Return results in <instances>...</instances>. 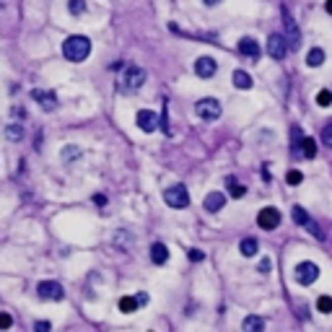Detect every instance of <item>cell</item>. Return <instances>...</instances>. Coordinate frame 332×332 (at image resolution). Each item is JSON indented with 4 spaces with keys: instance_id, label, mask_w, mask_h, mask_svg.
Returning <instances> with one entry per match:
<instances>
[{
    "instance_id": "cell-21",
    "label": "cell",
    "mask_w": 332,
    "mask_h": 332,
    "mask_svg": "<svg viewBox=\"0 0 332 332\" xmlns=\"http://www.w3.org/2000/svg\"><path fill=\"white\" fill-rule=\"evenodd\" d=\"M301 153H304V159H314V156H317V143H314V138H304Z\"/></svg>"
},
{
    "instance_id": "cell-19",
    "label": "cell",
    "mask_w": 332,
    "mask_h": 332,
    "mask_svg": "<svg viewBox=\"0 0 332 332\" xmlns=\"http://www.w3.org/2000/svg\"><path fill=\"white\" fill-rule=\"evenodd\" d=\"M257 249H260V247H257V241H254V239H244V241L239 244V252L244 254V257H254Z\"/></svg>"
},
{
    "instance_id": "cell-29",
    "label": "cell",
    "mask_w": 332,
    "mask_h": 332,
    "mask_svg": "<svg viewBox=\"0 0 332 332\" xmlns=\"http://www.w3.org/2000/svg\"><path fill=\"white\" fill-rule=\"evenodd\" d=\"M322 143L332 148V120H329V122L324 125V130H322Z\"/></svg>"
},
{
    "instance_id": "cell-13",
    "label": "cell",
    "mask_w": 332,
    "mask_h": 332,
    "mask_svg": "<svg viewBox=\"0 0 332 332\" xmlns=\"http://www.w3.org/2000/svg\"><path fill=\"white\" fill-rule=\"evenodd\" d=\"M224 205H226V195H224V192H208V195H205V210H208V213L224 210Z\"/></svg>"
},
{
    "instance_id": "cell-27",
    "label": "cell",
    "mask_w": 332,
    "mask_h": 332,
    "mask_svg": "<svg viewBox=\"0 0 332 332\" xmlns=\"http://www.w3.org/2000/svg\"><path fill=\"white\" fill-rule=\"evenodd\" d=\"M317 104L319 106H329L332 104V91H327V88H324V91H319L317 94Z\"/></svg>"
},
{
    "instance_id": "cell-35",
    "label": "cell",
    "mask_w": 332,
    "mask_h": 332,
    "mask_svg": "<svg viewBox=\"0 0 332 332\" xmlns=\"http://www.w3.org/2000/svg\"><path fill=\"white\" fill-rule=\"evenodd\" d=\"M324 11H327V13L332 16V0H327V3H324Z\"/></svg>"
},
{
    "instance_id": "cell-8",
    "label": "cell",
    "mask_w": 332,
    "mask_h": 332,
    "mask_svg": "<svg viewBox=\"0 0 332 332\" xmlns=\"http://www.w3.org/2000/svg\"><path fill=\"white\" fill-rule=\"evenodd\" d=\"M257 226L265 229V231H273L280 226V213L275 208H262L260 215H257Z\"/></svg>"
},
{
    "instance_id": "cell-36",
    "label": "cell",
    "mask_w": 332,
    "mask_h": 332,
    "mask_svg": "<svg viewBox=\"0 0 332 332\" xmlns=\"http://www.w3.org/2000/svg\"><path fill=\"white\" fill-rule=\"evenodd\" d=\"M215 3H220V0H205V6H215Z\"/></svg>"
},
{
    "instance_id": "cell-34",
    "label": "cell",
    "mask_w": 332,
    "mask_h": 332,
    "mask_svg": "<svg viewBox=\"0 0 332 332\" xmlns=\"http://www.w3.org/2000/svg\"><path fill=\"white\" fill-rule=\"evenodd\" d=\"M36 329H39V332H47V329H50V322H39Z\"/></svg>"
},
{
    "instance_id": "cell-23",
    "label": "cell",
    "mask_w": 332,
    "mask_h": 332,
    "mask_svg": "<svg viewBox=\"0 0 332 332\" xmlns=\"http://www.w3.org/2000/svg\"><path fill=\"white\" fill-rule=\"evenodd\" d=\"M138 299H132V296H125V299H120V312H125V314H130V312H135L138 309Z\"/></svg>"
},
{
    "instance_id": "cell-32",
    "label": "cell",
    "mask_w": 332,
    "mask_h": 332,
    "mask_svg": "<svg viewBox=\"0 0 332 332\" xmlns=\"http://www.w3.org/2000/svg\"><path fill=\"white\" fill-rule=\"evenodd\" d=\"M257 270H260V273H270V260L265 257V260L260 262V268H257Z\"/></svg>"
},
{
    "instance_id": "cell-30",
    "label": "cell",
    "mask_w": 332,
    "mask_h": 332,
    "mask_svg": "<svg viewBox=\"0 0 332 332\" xmlns=\"http://www.w3.org/2000/svg\"><path fill=\"white\" fill-rule=\"evenodd\" d=\"M301 179H304V176H301V171H288V176H285V182H288V185H301Z\"/></svg>"
},
{
    "instance_id": "cell-18",
    "label": "cell",
    "mask_w": 332,
    "mask_h": 332,
    "mask_svg": "<svg viewBox=\"0 0 332 332\" xmlns=\"http://www.w3.org/2000/svg\"><path fill=\"white\" fill-rule=\"evenodd\" d=\"M151 260L156 262V265H164V262L169 260V249H166L164 244H153V247H151Z\"/></svg>"
},
{
    "instance_id": "cell-33",
    "label": "cell",
    "mask_w": 332,
    "mask_h": 332,
    "mask_svg": "<svg viewBox=\"0 0 332 332\" xmlns=\"http://www.w3.org/2000/svg\"><path fill=\"white\" fill-rule=\"evenodd\" d=\"M203 257H205L203 252H197V249H190V260H192V262H200Z\"/></svg>"
},
{
    "instance_id": "cell-5",
    "label": "cell",
    "mask_w": 332,
    "mask_h": 332,
    "mask_svg": "<svg viewBox=\"0 0 332 332\" xmlns=\"http://www.w3.org/2000/svg\"><path fill=\"white\" fill-rule=\"evenodd\" d=\"M319 278V268H317V265L314 262H299L296 265V280L301 283V285H312L314 280Z\"/></svg>"
},
{
    "instance_id": "cell-22",
    "label": "cell",
    "mask_w": 332,
    "mask_h": 332,
    "mask_svg": "<svg viewBox=\"0 0 332 332\" xmlns=\"http://www.w3.org/2000/svg\"><path fill=\"white\" fill-rule=\"evenodd\" d=\"M226 185H229V195L231 197H244V185H239L236 179H234V176H226Z\"/></svg>"
},
{
    "instance_id": "cell-20",
    "label": "cell",
    "mask_w": 332,
    "mask_h": 332,
    "mask_svg": "<svg viewBox=\"0 0 332 332\" xmlns=\"http://www.w3.org/2000/svg\"><path fill=\"white\" fill-rule=\"evenodd\" d=\"M244 329H247V332H260V329H265V319L252 314V317L244 319Z\"/></svg>"
},
{
    "instance_id": "cell-4",
    "label": "cell",
    "mask_w": 332,
    "mask_h": 332,
    "mask_svg": "<svg viewBox=\"0 0 332 332\" xmlns=\"http://www.w3.org/2000/svg\"><path fill=\"white\" fill-rule=\"evenodd\" d=\"M36 293H39V299H44V301H60V299L65 296L62 285L55 283V280H42V283L36 285Z\"/></svg>"
},
{
    "instance_id": "cell-2",
    "label": "cell",
    "mask_w": 332,
    "mask_h": 332,
    "mask_svg": "<svg viewBox=\"0 0 332 332\" xmlns=\"http://www.w3.org/2000/svg\"><path fill=\"white\" fill-rule=\"evenodd\" d=\"M195 115L200 117V120H205V122H213V120H218L220 115H224V106H220V101L218 99H200L195 104Z\"/></svg>"
},
{
    "instance_id": "cell-31",
    "label": "cell",
    "mask_w": 332,
    "mask_h": 332,
    "mask_svg": "<svg viewBox=\"0 0 332 332\" xmlns=\"http://www.w3.org/2000/svg\"><path fill=\"white\" fill-rule=\"evenodd\" d=\"M13 324V319H11V314H0V329H8Z\"/></svg>"
},
{
    "instance_id": "cell-25",
    "label": "cell",
    "mask_w": 332,
    "mask_h": 332,
    "mask_svg": "<svg viewBox=\"0 0 332 332\" xmlns=\"http://www.w3.org/2000/svg\"><path fill=\"white\" fill-rule=\"evenodd\" d=\"M317 309H319L322 314H329V312H332V299H329V296H319V299H317Z\"/></svg>"
},
{
    "instance_id": "cell-9",
    "label": "cell",
    "mask_w": 332,
    "mask_h": 332,
    "mask_svg": "<svg viewBox=\"0 0 332 332\" xmlns=\"http://www.w3.org/2000/svg\"><path fill=\"white\" fill-rule=\"evenodd\" d=\"M159 125H161V120H159L156 112H151V109H140L138 112V127L143 132H156Z\"/></svg>"
},
{
    "instance_id": "cell-7",
    "label": "cell",
    "mask_w": 332,
    "mask_h": 332,
    "mask_svg": "<svg viewBox=\"0 0 332 332\" xmlns=\"http://www.w3.org/2000/svg\"><path fill=\"white\" fill-rule=\"evenodd\" d=\"M283 24H285V39H288V47H291V50H299V47H301V31H299L296 21H293V16H291L288 11L283 13Z\"/></svg>"
},
{
    "instance_id": "cell-17",
    "label": "cell",
    "mask_w": 332,
    "mask_h": 332,
    "mask_svg": "<svg viewBox=\"0 0 332 332\" xmlns=\"http://www.w3.org/2000/svg\"><path fill=\"white\" fill-rule=\"evenodd\" d=\"M234 86L241 88V91H247V88H252V76L247 70H236L234 73Z\"/></svg>"
},
{
    "instance_id": "cell-15",
    "label": "cell",
    "mask_w": 332,
    "mask_h": 332,
    "mask_svg": "<svg viewBox=\"0 0 332 332\" xmlns=\"http://www.w3.org/2000/svg\"><path fill=\"white\" fill-rule=\"evenodd\" d=\"M3 135H6L8 140H13V143H18L21 138H24V127H21L18 122H11V125H6V130H3Z\"/></svg>"
},
{
    "instance_id": "cell-24",
    "label": "cell",
    "mask_w": 332,
    "mask_h": 332,
    "mask_svg": "<svg viewBox=\"0 0 332 332\" xmlns=\"http://www.w3.org/2000/svg\"><path fill=\"white\" fill-rule=\"evenodd\" d=\"M293 220H296L299 226H309V220H312V218H309V213L301 205H293Z\"/></svg>"
},
{
    "instance_id": "cell-28",
    "label": "cell",
    "mask_w": 332,
    "mask_h": 332,
    "mask_svg": "<svg viewBox=\"0 0 332 332\" xmlns=\"http://www.w3.org/2000/svg\"><path fill=\"white\" fill-rule=\"evenodd\" d=\"M68 11H70L73 16H78V13L86 11V3H83V0H70V3H68Z\"/></svg>"
},
{
    "instance_id": "cell-11",
    "label": "cell",
    "mask_w": 332,
    "mask_h": 332,
    "mask_svg": "<svg viewBox=\"0 0 332 332\" xmlns=\"http://www.w3.org/2000/svg\"><path fill=\"white\" fill-rule=\"evenodd\" d=\"M31 99L44 109V112H50V109L57 106V96H55L52 91H42V88H34V91H31Z\"/></svg>"
},
{
    "instance_id": "cell-12",
    "label": "cell",
    "mask_w": 332,
    "mask_h": 332,
    "mask_svg": "<svg viewBox=\"0 0 332 332\" xmlns=\"http://www.w3.org/2000/svg\"><path fill=\"white\" fill-rule=\"evenodd\" d=\"M215 70H218V62L213 57H200V60L195 62V73L200 76V78H210Z\"/></svg>"
},
{
    "instance_id": "cell-1",
    "label": "cell",
    "mask_w": 332,
    "mask_h": 332,
    "mask_svg": "<svg viewBox=\"0 0 332 332\" xmlns=\"http://www.w3.org/2000/svg\"><path fill=\"white\" fill-rule=\"evenodd\" d=\"M62 55L70 62H83L88 55H91V39L83 34H73L62 42Z\"/></svg>"
},
{
    "instance_id": "cell-10",
    "label": "cell",
    "mask_w": 332,
    "mask_h": 332,
    "mask_svg": "<svg viewBox=\"0 0 332 332\" xmlns=\"http://www.w3.org/2000/svg\"><path fill=\"white\" fill-rule=\"evenodd\" d=\"M143 83H145V70L135 68V65H130V68L125 70V86L130 88V91H135V88H140Z\"/></svg>"
},
{
    "instance_id": "cell-3",
    "label": "cell",
    "mask_w": 332,
    "mask_h": 332,
    "mask_svg": "<svg viewBox=\"0 0 332 332\" xmlns=\"http://www.w3.org/2000/svg\"><path fill=\"white\" fill-rule=\"evenodd\" d=\"M164 200L169 208H176V210H182L190 205V192L185 185H174V187H166L164 190Z\"/></svg>"
},
{
    "instance_id": "cell-14",
    "label": "cell",
    "mask_w": 332,
    "mask_h": 332,
    "mask_svg": "<svg viewBox=\"0 0 332 332\" xmlns=\"http://www.w3.org/2000/svg\"><path fill=\"white\" fill-rule=\"evenodd\" d=\"M239 52L247 55V57H260V44L252 36H244V39L239 42Z\"/></svg>"
},
{
    "instance_id": "cell-6",
    "label": "cell",
    "mask_w": 332,
    "mask_h": 332,
    "mask_svg": "<svg viewBox=\"0 0 332 332\" xmlns=\"http://www.w3.org/2000/svg\"><path fill=\"white\" fill-rule=\"evenodd\" d=\"M288 39H285L283 34H273L270 39H268V55L273 57V60H283L285 55H288Z\"/></svg>"
},
{
    "instance_id": "cell-16",
    "label": "cell",
    "mask_w": 332,
    "mask_h": 332,
    "mask_svg": "<svg viewBox=\"0 0 332 332\" xmlns=\"http://www.w3.org/2000/svg\"><path fill=\"white\" fill-rule=\"evenodd\" d=\"M322 62H324V50L322 47L309 50V55H306V65H309V68H319Z\"/></svg>"
},
{
    "instance_id": "cell-26",
    "label": "cell",
    "mask_w": 332,
    "mask_h": 332,
    "mask_svg": "<svg viewBox=\"0 0 332 332\" xmlns=\"http://www.w3.org/2000/svg\"><path fill=\"white\" fill-rule=\"evenodd\" d=\"M78 156H81V148H76V145L62 148V161H70V159H78Z\"/></svg>"
}]
</instances>
